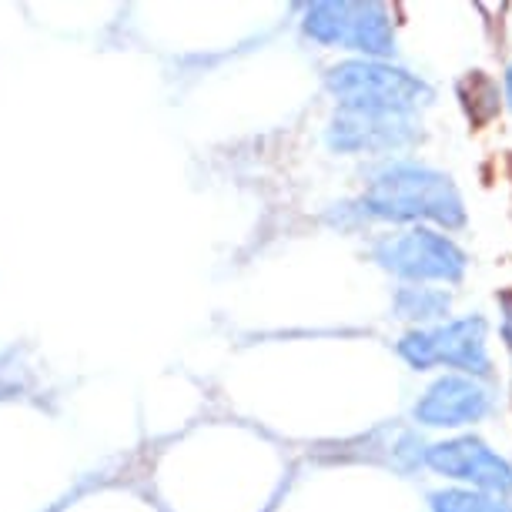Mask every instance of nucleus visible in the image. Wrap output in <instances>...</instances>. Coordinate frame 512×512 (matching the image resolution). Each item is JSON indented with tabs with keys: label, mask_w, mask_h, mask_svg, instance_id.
Masks as SVG:
<instances>
[{
	"label": "nucleus",
	"mask_w": 512,
	"mask_h": 512,
	"mask_svg": "<svg viewBox=\"0 0 512 512\" xmlns=\"http://www.w3.org/2000/svg\"><path fill=\"white\" fill-rule=\"evenodd\" d=\"M502 338H506L509 352H512V298H506V315H502Z\"/></svg>",
	"instance_id": "obj_11"
},
{
	"label": "nucleus",
	"mask_w": 512,
	"mask_h": 512,
	"mask_svg": "<svg viewBox=\"0 0 512 512\" xmlns=\"http://www.w3.org/2000/svg\"><path fill=\"white\" fill-rule=\"evenodd\" d=\"M489 412V392L479 382L449 375L439 379L415 405V419L425 425H469Z\"/></svg>",
	"instance_id": "obj_7"
},
{
	"label": "nucleus",
	"mask_w": 512,
	"mask_h": 512,
	"mask_svg": "<svg viewBox=\"0 0 512 512\" xmlns=\"http://www.w3.org/2000/svg\"><path fill=\"white\" fill-rule=\"evenodd\" d=\"M446 305V295L429 292V288H409V292L399 295L402 318H439Z\"/></svg>",
	"instance_id": "obj_10"
},
{
	"label": "nucleus",
	"mask_w": 512,
	"mask_h": 512,
	"mask_svg": "<svg viewBox=\"0 0 512 512\" xmlns=\"http://www.w3.org/2000/svg\"><path fill=\"white\" fill-rule=\"evenodd\" d=\"M375 262L402 278H439L456 282L466 272V255L446 235L429 228H412L402 235H385L375 245Z\"/></svg>",
	"instance_id": "obj_4"
},
{
	"label": "nucleus",
	"mask_w": 512,
	"mask_h": 512,
	"mask_svg": "<svg viewBox=\"0 0 512 512\" xmlns=\"http://www.w3.org/2000/svg\"><path fill=\"white\" fill-rule=\"evenodd\" d=\"M328 88L352 111H389L405 114L429 98V88L415 81L399 67H385L379 61H349L328 74Z\"/></svg>",
	"instance_id": "obj_2"
},
{
	"label": "nucleus",
	"mask_w": 512,
	"mask_h": 512,
	"mask_svg": "<svg viewBox=\"0 0 512 512\" xmlns=\"http://www.w3.org/2000/svg\"><path fill=\"white\" fill-rule=\"evenodd\" d=\"M432 512H512L509 502L499 496H482L469 489H449L432 496Z\"/></svg>",
	"instance_id": "obj_9"
},
{
	"label": "nucleus",
	"mask_w": 512,
	"mask_h": 512,
	"mask_svg": "<svg viewBox=\"0 0 512 512\" xmlns=\"http://www.w3.org/2000/svg\"><path fill=\"white\" fill-rule=\"evenodd\" d=\"M399 352L415 369L452 365V369L472 375L489 372L486 325H482V318H459V322L429 328V332H412L399 342Z\"/></svg>",
	"instance_id": "obj_3"
},
{
	"label": "nucleus",
	"mask_w": 512,
	"mask_h": 512,
	"mask_svg": "<svg viewBox=\"0 0 512 512\" xmlns=\"http://www.w3.org/2000/svg\"><path fill=\"white\" fill-rule=\"evenodd\" d=\"M365 208L379 218H429L446 228H456L466 218L462 215V198L449 185V178L429 168H415V164H395V168L382 171L365 191Z\"/></svg>",
	"instance_id": "obj_1"
},
{
	"label": "nucleus",
	"mask_w": 512,
	"mask_h": 512,
	"mask_svg": "<svg viewBox=\"0 0 512 512\" xmlns=\"http://www.w3.org/2000/svg\"><path fill=\"white\" fill-rule=\"evenodd\" d=\"M506 91H509V104H512V67H509V74H506Z\"/></svg>",
	"instance_id": "obj_12"
},
{
	"label": "nucleus",
	"mask_w": 512,
	"mask_h": 512,
	"mask_svg": "<svg viewBox=\"0 0 512 512\" xmlns=\"http://www.w3.org/2000/svg\"><path fill=\"white\" fill-rule=\"evenodd\" d=\"M305 31L322 44H342L372 57L389 54L395 44L389 14L379 4H315Z\"/></svg>",
	"instance_id": "obj_5"
},
{
	"label": "nucleus",
	"mask_w": 512,
	"mask_h": 512,
	"mask_svg": "<svg viewBox=\"0 0 512 512\" xmlns=\"http://www.w3.org/2000/svg\"><path fill=\"white\" fill-rule=\"evenodd\" d=\"M409 121L405 114L389 111H352L345 108L332 124V144L342 151H379L395 148V144L409 141Z\"/></svg>",
	"instance_id": "obj_8"
},
{
	"label": "nucleus",
	"mask_w": 512,
	"mask_h": 512,
	"mask_svg": "<svg viewBox=\"0 0 512 512\" xmlns=\"http://www.w3.org/2000/svg\"><path fill=\"white\" fill-rule=\"evenodd\" d=\"M429 466L442 472V476L472 482L476 489H489V492L512 489V466L479 439L439 442V446L429 449Z\"/></svg>",
	"instance_id": "obj_6"
}]
</instances>
